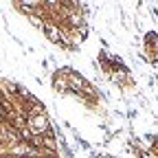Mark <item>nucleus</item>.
I'll return each mask as SVG.
<instances>
[{
	"mask_svg": "<svg viewBox=\"0 0 158 158\" xmlns=\"http://www.w3.org/2000/svg\"><path fill=\"white\" fill-rule=\"evenodd\" d=\"M51 121L46 118V114L42 112V114H29V118H27V127L35 134V136H44L51 127Z\"/></svg>",
	"mask_w": 158,
	"mask_h": 158,
	"instance_id": "1",
	"label": "nucleus"
},
{
	"mask_svg": "<svg viewBox=\"0 0 158 158\" xmlns=\"http://www.w3.org/2000/svg\"><path fill=\"white\" fill-rule=\"evenodd\" d=\"M66 73V79H68V88H70V92H84L86 88H88V81L79 75V73H75V70H70V68H66L64 70Z\"/></svg>",
	"mask_w": 158,
	"mask_h": 158,
	"instance_id": "2",
	"label": "nucleus"
},
{
	"mask_svg": "<svg viewBox=\"0 0 158 158\" xmlns=\"http://www.w3.org/2000/svg\"><path fill=\"white\" fill-rule=\"evenodd\" d=\"M44 33H46V37L51 40V42H55V44H62L64 40H62V31H59L55 24H51V22H44Z\"/></svg>",
	"mask_w": 158,
	"mask_h": 158,
	"instance_id": "3",
	"label": "nucleus"
},
{
	"mask_svg": "<svg viewBox=\"0 0 158 158\" xmlns=\"http://www.w3.org/2000/svg\"><path fill=\"white\" fill-rule=\"evenodd\" d=\"M53 88L59 90V92H70V88H68V79H66V73H64V70L55 73V77H53Z\"/></svg>",
	"mask_w": 158,
	"mask_h": 158,
	"instance_id": "4",
	"label": "nucleus"
},
{
	"mask_svg": "<svg viewBox=\"0 0 158 158\" xmlns=\"http://www.w3.org/2000/svg\"><path fill=\"white\" fill-rule=\"evenodd\" d=\"M48 5H51V7H55V5H57V0H48Z\"/></svg>",
	"mask_w": 158,
	"mask_h": 158,
	"instance_id": "5",
	"label": "nucleus"
},
{
	"mask_svg": "<svg viewBox=\"0 0 158 158\" xmlns=\"http://www.w3.org/2000/svg\"><path fill=\"white\" fill-rule=\"evenodd\" d=\"M97 158H112V156H97Z\"/></svg>",
	"mask_w": 158,
	"mask_h": 158,
	"instance_id": "6",
	"label": "nucleus"
},
{
	"mask_svg": "<svg viewBox=\"0 0 158 158\" xmlns=\"http://www.w3.org/2000/svg\"><path fill=\"white\" fill-rule=\"evenodd\" d=\"M0 123H2V116H0Z\"/></svg>",
	"mask_w": 158,
	"mask_h": 158,
	"instance_id": "7",
	"label": "nucleus"
},
{
	"mask_svg": "<svg viewBox=\"0 0 158 158\" xmlns=\"http://www.w3.org/2000/svg\"><path fill=\"white\" fill-rule=\"evenodd\" d=\"M0 101H2V97H0Z\"/></svg>",
	"mask_w": 158,
	"mask_h": 158,
	"instance_id": "8",
	"label": "nucleus"
}]
</instances>
